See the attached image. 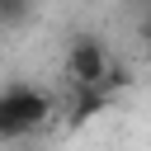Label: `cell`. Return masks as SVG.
<instances>
[{"instance_id":"obj_4","label":"cell","mask_w":151,"mask_h":151,"mask_svg":"<svg viewBox=\"0 0 151 151\" xmlns=\"http://www.w3.org/2000/svg\"><path fill=\"white\" fill-rule=\"evenodd\" d=\"M127 5H137V9H142V5H146V0H127Z\"/></svg>"},{"instance_id":"obj_2","label":"cell","mask_w":151,"mask_h":151,"mask_svg":"<svg viewBox=\"0 0 151 151\" xmlns=\"http://www.w3.org/2000/svg\"><path fill=\"white\" fill-rule=\"evenodd\" d=\"M109 66H113V57H109V47H104L94 33H80V38L66 47V61H61V71H66V80H71L76 90L104 85V80H109ZM104 90H109V85H104Z\"/></svg>"},{"instance_id":"obj_3","label":"cell","mask_w":151,"mask_h":151,"mask_svg":"<svg viewBox=\"0 0 151 151\" xmlns=\"http://www.w3.org/2000/svg\"><path fill=\"white\" fill-rule=\"evenodd\" d=\"M33 14V0H0V24H24Z\"/></svg>"},{"instance_id":"obj_1","label":"cell","mask_w":151,"mask_h":151,"mask_svg":"<svg viewBox=\"0 0 151 151\" xmlns=\"http://www.w3.org/2000/svg\"><path fill=\"white\" fill-rule=\"evenodd\" d=\"M47 113H52V94H42L33 85L0 90V137H28L47 123Z\"/></svg>"}]
</instances>
